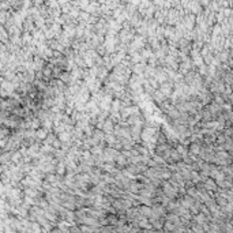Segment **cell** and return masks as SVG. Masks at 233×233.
Returning a JSON list of instances; mask_svg holds the SVG:
<instances>
[{"instance_id": "obj_1", "label": "cell", "mask_w": 233, "mask_h": 233, "mask_svg": "<svg viewBox=\"0 0 233 233\" xmlns=\"http://www.w3.org/2000/svg\"><path fill=\"white\" fill-rule=\"evenodd\" d=\"M140 213L143 214V217H153V211H151V209L149 206H140Z\"/></svg>"}, {"instance_id": "obj_2", "label": "cell", "mask_w": 233, "mask_h": 233, "mask_svg": "<svg viewBox=\"0 0 233 233\" xmlns=\"http://www.w3.org/2000/svg\"><path fill=\"white\" fill-rule=\"evenodd\" d=\"M204 187H206L207 190H213V191L217 190V186H215V183L213 180H207L206 181V186H204Z\"/></svg>"}]
</instances>
